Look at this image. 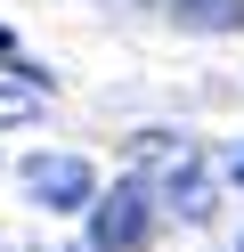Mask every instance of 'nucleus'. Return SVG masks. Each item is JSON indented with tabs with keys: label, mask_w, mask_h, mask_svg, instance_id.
<instances>
[{
	"label": "nucleus",
	"mask_w": 244,
	"mask_h": 252,
	"mask_svg": "<svg viewBox=\"0 0 244 252\" xmlns=\"http://www.w3.org/2000/svg\"><path fill=\"white\" fill-rule=\"evenodd\" d=\"M146 179H122V187H98L90 203V252H146V228H155V212H146Z\"/></svg>",
	"instance_id": "f257e3e1"
},
{
	"label": "nucleus",
	"mask_w": 244,
	"mask_h": 252,
	"mask_svg": "<svg viewBox=\"0 0 244 252\" xmlns=\"http://www.w3.org/2000/svg\"><path fill=\"white\" fill-rule=\"evenodd\" d=\"M25 195L41 212H90L98 171H90V155H25Z\"/></svg>",
	"instance_id": "f03ea898"
},
{
	"label": "nucleus",
	"mask_w": 244,
	"mask_h": 252,
	"mask_svg": "<svg viewBox=\"0 0 244 252\" xmlns=\"http://www.w3.org/2000/svg\"><path fill=\"white\" fill-rule=\"evenodd\" d=\"M179 25H195V33H204V25H211V33H236L244 0H179Z\"/></svg>",
	"instance_id": "7ed1b4c3"
},
{
	"label": "nucleus",
	"mask_w": 244,
	"mask_h": 252,
	"mask_svg": "<svg viewBox=\"0 0 244 252\" xmlns=\"http://www.w3.org/2000/svg\"><path fill=\"white\" fill-rule=\"evenodd\" d=\"M41 98H49V90H33V82H0V130L33 122V114H41Z\"/></svg>",
	"instance_id": "20e7f679"
},
{
	"label": "nucleus",
	"mask_w": 244,
	"mask_h": 252,
	"mask_svg": "<svg viewBox=\"0 0 244 252\" xmlns=\"http://www.w3.org/2000/svg\"><path fill=\"white\" fill-rule=\"evenodd\" d=\"M0 57H16V33H8V25H0Z\"/></svg>",
	"instance_id": "39448f33"
},
{
	"label": "nucleus",
	"mask_w": 244,
	"mask_h": 252,
	"mask_svg": "<svg viewBox=\"0 0 244 252\" xmlns=\"http://www.w3.org/2000/svg\"><path fill=\"white\" fill-rule=\"evenodd\" d=\"M228 171H236V187H244V155H236V163H228Z\"/></svg>",
	"instance_id": "423d86ee"
},
{
	"label": "nucleus",
	"mask_w": 244,
	"mask_h": 252,
	"mask_svg": "<svg viewBox=\"0 0 244 252\" xmlns=\"http://www.w3.org/2000/svg\"><path fill=\"white\" fill-rule=\"evenodd\" d=\"M236 252H244V236H236Z\"/></svg>",
	"instance_id": "0eeeda50"
}]
</instances>
